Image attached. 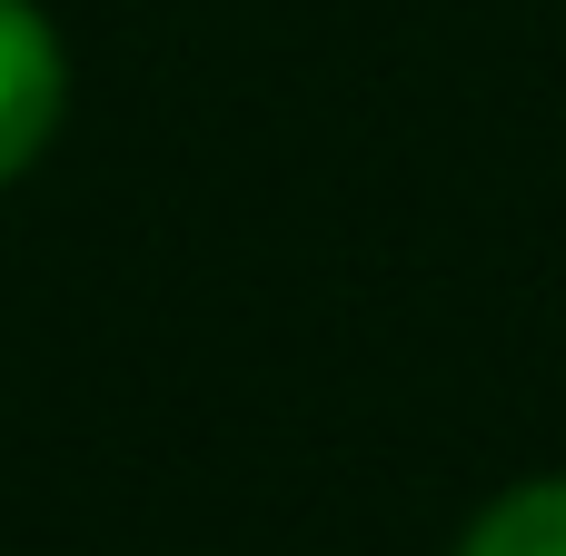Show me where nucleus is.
<instances>
[{
	"label": "nucleus",
	"mask_w": 566,
	"mask_h": 556,
	"mask_svg": "<svg viewBox=\"0 0 566 556\" xmlns=\"http://www.w3.org/2000/svg\"><path fill=\"white\" fill-rule=\"evenodd\" d=\"M458 556H566V478H517V487H497V497L468 517Z\"/></svg>",
	"instance_id": "2"
},
{
	"label": "nucleus",
	"mask_w": 566,
	"mask_h": 556,
	"mask_svg": "<svg viewBox=\"0 0 566 556\" xmlns=\"http://www.w3.org/2000/svg\"><path fill=\"white\" fill-rule=\"evenodd\" d=\"M70 109V50L40 0H0V189L40 169Z\"/></svg>",
	"instance_id": "1"
}]
</instances>
